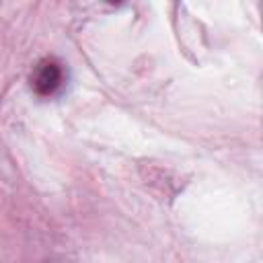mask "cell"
Instances as JSON below:
<instances>
[{"label": "cell", "instance_id": "cell-1", "mask_svg": "<svg viewBox=\"0 0 263 263\" xmlns=\"http://www.w3.org/2000/svg\"><path fill=\"white\" fill-rule=\"evenodd\" d=\"M62 82H64V70L55 60L49 58L41 60L31 74V86L39 97L53 95L62 86Z\"/></svg>", "mask_w": 263, "mask_h": 263}]
</instances>
